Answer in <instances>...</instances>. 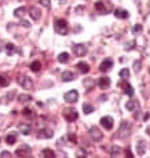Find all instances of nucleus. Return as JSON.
Wrapping results in <instances>:
<instances>
[{
	"label": "nucleus",
	"instance_id": "obj_7",
	"mask_svg": "<svg viewBox=\"0 0 150 158\" xmlns=\"http://www.w3.org/2000/svg\"><path fill=\"white\" fill-rule=\"evenodd\" d=\"M101 125L105 127L106 130H111L113 126H114V119H113L111 117H109V115L102 117L101 118Z\"/></svg>",
	"mask_w": 150,
	"mask_h": 158
},
{
	"label": "nucleus",
	"instance_id": "obj_30",
	"mask_svg": "<svg viewBox=\"0 0 150 158\" xmlns=\"http://www.w3.org/2000/svg\"><path fill=\"white\" fill-rule=\"evenodd\" d=\"M121 155V149L118 146H113L111 149V158H119Z\"/></svg>",
	"mask_w": 150,
	"mask_h": 158
},
{
	"label": "nucleus",
	"instance_id": "obj_1",
	"mask_svg": "<svg viewBox=\"0 0 150 158\" xmlns=\"http://www.w3.org/2000/svg\"><path fill=\"white\" fill-rule=\"evenodd\" d=\"M54 28H55V32L59 35H67L68 34V26H67V21L64 19H58L54 24Z\"/></svg>",
	"mask_w": 150,
	"mask_h": 158
},
{
	"label": "nucleus",
	"instance_id": "obj_8",
	"mask_svg": "<svg viewBox=\"0 0 150 158\" xmlns=\"http://www.w3.org/2000/svg\"><path fill=\"white\" fill-rule=\"evenodd\" d=\"M113 66H114V62H113V59L107 58V59H105L101 63V66H99V70H101L102 72H107L109 70H111V68H113Z\"/></svg>",
	"mask_w": 150,
	"mask_h": 158
},
{
	"label": "nucleus",
	"instance_id": "obj_35",
	"mask_svg": "<svg viewBox=\"0 0 150 158\" xmlns=\"http://www.w3.org/2000/svg\"><path fill=\"white\" fill-rule=\"evenodd\" d=\"M86 155H87V153H86V150L84 149H79L77 153V158H86Z\"/></svg>",
	"mask_w": 150,
	"mask_h": 158
},
{
	"label": "nucleus",
	"instance_id": "obj_4",
	"mask_svg": "<svg viewBox=\"0 0 150 158\" xmlns=\"http://www.w3.org/2000/svg\"><path fill=\"white\" fill-rule=\"evenodd\" d=\"M79 98V94H78L77 90H70V91H67L64 94V101L67 103H75Z\"/></svg>",
	"mask_w": 150,
	"mask_h": 158
},
{
	"label": "nucleus",
	"instance_id": "obj_10",
	"mask_svg": "<svg viewBox=\"0 0 150 158\" xmlns=\"http://www.w3.org/2000/svg\"><path fill=\"white\" fill-rule=\"evenodd\" d=\"M90 137L93 138V141H101L103 138V134L97 126H93L90 129Z\"/></svg>",
	"mask_w": 150,
	"mask_h": 158
},
{
	"label": "nucleus",
	"instance_id": "obj_5",
	"mask_svg": "<svg viewBox=\"0 0 150 158\" xmlns=\"http://www.w3.org/2000/svg\"><path fill=\"white\" fill-rule=\"evenodd\" d=\"M73 51H74V54H75L77 56H83V55L87 54V47H86V44L78 43V44H74Z\"/></svg>",
	"mask_w": 150,
	"mask_h": 158
},
{
	"label": "nucleus",
	"instance_id": "obj_27",
	"mask_svg": "<svg viewBox=\"0 0 150 158\" xmlns=\"http://www.w3.org/2000/svg\"><path fill=\"white\" fill-rule=\"evenodd\" d=\"M42 154H43V158H55V153L51 149H44L42 151Z\"/></svg>",
	"mask_w": 150,
	"mask_h": 158
},
{
	"label": "nucleus",
	"instance_id": "obj_36",
	"mask_svg": "<svg viewBox=\"0 0 150 158\" xmlns=\"http://www.w3.org/2000/svg\"><path fill=\"white\" fill-rule=\"evenodd\" d=\"M39 3L42 4V6H44L46 8H50V6H51V0H39Z\"/></svg>",
	"mask_w": 150,
	"mask_h": 158
},
{
	"label": "nucleus",
	"instance_id": "obj_34",
	"mask_svg": "<svg viewBox=\"0 0 150 158\" xmlns=\"http://www.w3.org/2000/svg\"><path fill=\"white\" fill-rule=\"evenodd\" d=\"M133 34H134V35H138V34H141V32H142V26L141 24H135L134 26V27H133Z\"/></svg>",
	"mask_w": 150,
	"mask_h": 158
},
{
	"label": "nucleus",
	"instance_id": "obj_6",
	"mask_svg": "<svg viewBox=\"0 0 150 158\" xmlns=\"http://www.w3.org/2000/svg\"><path fill=\"white\" fill-rule=\"evenodd\" d=\"M19 83L21 84V87L24 88V90H31V88L34 87V82H32V79L26 77V75L19 78Z\"/></svg>",
	"mask_w": 150,
	"mask_h": 158
},
{
	"label": "nucleus",
	"instance_id": "obj_19",
	"mask_svg": "<svg viewBox=\"0 0 150 158\" xmlns=\"http://www.w3.org/2000/svg\"><path fill=\"white\" fill-rule=\"evenodd\" d=\"M94 7H95V10H97L99 14H107V12H109V8H106V6L102 3V1H97Z\"/></svg>",
	"mask_w": 150,
	"mask_h": 158
},
{
	"label": "nucleus",
	"instance_id": "obj_31",
	"mask_svg": "<svg viewBox=\"0 0 150 158\" xmlns=\"http://www.w3.org/2000/svg\"><path fill=\"white\" fill-rule=\"evenodd\" d=\"M6 50H7V55H12V54L16 51V47H15V44H12V43H7Z\"/></svg>",
	"mask_w": 150,
	"mask_h": 158
},
{
	"label": "nucleus",
	"instance_id": "obj_23",
	"mask_svg": "<svg viewBox=\"0 0 150 158\" xmlns=\"http://www.w3.org/2000/svg\"><path fill=\"white\" fill-rule=\"evenodd\" d=\"M40 68H42V63H40L39 60H34V62L30 64V70L34 71V72H38V71H40Z\"/></svg>",
	"mask_w": 150,
	"mask_h": 158
},
{
	"label": "nucleus",
	"instance_id": "obj_32",
	"mask_svg": "<svg viewBox=\"0 0 150 158\" xmlns=\"http://www.w3.org/2000/svg\"><path fill=\"white\" fill-rule=\"evenodd\" d=\"M10 84V79L7 77H4V75L0 74V87H6Z\"/></svg>",
	"mask_w": 150,
	"mask_h": 158
},
{
	"label": "nucleus",
	"instance_id": "obj_41",
	"mask_svg": "<svg viewBox=\"0 0 150 158\" xmlns=\"http://www.w3.org/2000/svg\"><path fill=\"white\" fill-rule=\"evenodd\" d=\"M0 157L1 158H10V153H8V151H3V153L0 154Z\"/></svg>",
	"mask_w": 150,
	"mask_h": 158
},
{
	"label": "nucleus",
	"instance_id": "obj_14",
	"mask_svg": "<svg viewBox=\"0 0 150 158\" xmlns=\"http://www.w3.org/2000/svg\"><path fill=\"white\" fill-rule=\"evenodd\" d=\"M98 84H99V87L106 90L107 87H110V84H111V81H110V78L107 77H102L99 78V81H98Z\"/></svg>",
	"mask_w": 150,
	"mask_h": 158
},
{
	"label": "nucleus",
	"instance_id": "obj_37",
	"mask_svg": "<svg viewBox=\"0 0 150 158\" xmlns=\"http://www.w3.org/2000/svg\"><path fill=\"white\" fill-rule=\"evenodd\" d=\"M21 114H23V115H27V117H31L32 114H34V112H32V110H31V109H28V107H26V109L23 110V111H21Z\"/></svg>",
	"mask_w": 150,
	"mask_h": 158
},
{
	"label": "nucleus",
	"instance_id": "obj_21",
	"mask_svg": "<svg viewBox=\"0 0 150 158\" xmlns=\"http://www.w3.org/2000/svg\"><path fill=\"white\" fill-rule=\"evenodd\" d=\"M62 79H63V82H71L75 79V75L71 71H64L62 74Z\"/></svg>",
	"mask_w": 150,
	"mask_h": 158
},
{
	"label": "nucleus",
	"instance_id": "obj_2",
	"mask_svg": "<svg viewBox=\"0 0 150 158\" xmlns=\"http://www.w3.org/2000/svg\"><path fill=\"white\" fill-rule=\"evenodd\" d=\"M130 130H131V126H130L129 122H121L119 129H118V131H117V137L121 138V139H122V138H126L130 134Z\"/></svg>",
	"mask_w": 150,
	"mask_h": 158
},
{
	"label": "nucleus",
	"instance_id": "obj_12",
	"mask_svg": "<svg viewBox=\"0 0 150 158\" xmlns=\"http://www.w3.org/2000/svg\"><path fill=\"white\" fill-rule=\"evenodd\" d=\"M118 86H119V87H122L123 90H125V94H126V95H129V97H133V95H134V90H133V87L130 86V84L126 83L125 81L119 82Z\"/></svg>",
	"mask_w": 150,
	"mask_h": 158
},
{
	"label": "nucleus",
	"instance_id": "obj_46",
	"mask_svg": "<svg viewBox=\"0 0 150 158\" xmlns=\"http://www.w3.org/2000/svg\"><path fill=\"white\" fill-rule=\"evenodd\" d=\"M19 1H24V0H19Z\"/></svg>",
	"mask_w": 150,
	"mask_h": 158
},
{
	"label": "nucleus",
	"instance_id": "obj_3",
	"mask_svg": "<svg viewBox=\"0 0 150 158\" xmlns=\"http://www.w3.org/2000/svg\"><path fill=\"white\" fill-rule=\"evenodd\" d=\"M63 117L67 122H74L75 119H78V111L73 107H68V109L63 110Z\"/></svg>",
	"mask_w": 150,
	"mask_h": 158
},
{
	"label": "nucleus",
	"instance_id": "obj_17",
	"mask_svg": "<svg viewBox=\"0 0 150 158\" xmlns=\"http://www.w3.org/2000/svg\"><path fill=\"white\" fill-rule=\"evenodd\" d=\"M145 151H146V144H145V141H138L137 142V153L140 155H143L145 154Z\"/></svg>",
	"mask_w": 150,
	"mask_h": 158
},
{
	"label": "nucleus",
	"instance_id": "obj_28",
	"mask_svg": "<svg viewBox=\"0 0 150 158\" xmlns=\"http://www.w3.org/2000/svg\"><path fill=\"white\" fill-rule=\"evenodd\" d=\"M31 101H32V97H31V95H28V94H21V95H19V102L26 103V102H31Z\"/></svg>",
	"mask_w": 150,
	"mask_h": 158
},
{
	"label": "nucleus",
	"instance_id": "obj_38",
	"mask_svg": "<svg viewBox=\"0 0 150 158\" xmlns=\"http://www.w3.org/2000/svg\"><path fill=\"white\" fill-rule=\"evenodd\" d=\"M134 68H135V72H138V71L141 70V62H138V60H137L135 63H134Z\"/></svg>",
	"mask_w": 150,
	"mask_h": 158
},
{
	"label": "nucleus",
	"instance_id": "obj_24",
	"mask_svg": "<svg viewBox=\"0 0 150 158\" xmlns=\"http://www.w3.org/2000/svg\"><path fill=\"white\" fill-rule=\"evenodd\" d=\"M94 84H95V81L93 78H88V79H84L83 81V86L87 88V90H91V88L94 87Z\"/></svg>",
	"mask_w": 150,
	"mask_h": 158
},
{
	"label": "nucleus",
	"instance_id": "obj_45",
	"mask_svg": "<svg viewBox=\"0 0 150 158\" xmlns=\"http://www.w3.org/2000/svg\"><path fill=\"white\" fill-rule=\"evenodd\" d=\"M146 131H147V134H149V135H150V126L146 129Z\"/></svg>",
	"mask_w": 150,
	"mask_h": 158
},
{
	"label": "nucleus",
	"instance_id": "obj_16",
	"mask_svg": "<svg viewBox=\"0 0 150 158\" xmlns=\"http://www.w3.org/2000/svg\"><path fill=\"white\" fill-rule=\"evenodd\" d=\"M114 15H115V18H118V19H127L129 18V12H127L126 10H121V8L115 10Z\"/></svg>",
	"mask_w": 150,
	"mask_h": 158
},
{
	"label": "nucleus",
	"instance_id": "obj_33",
	"mask_svg": "<svg viewBox=\"0 0 150 158\" xmlns=\"http://www.w3.org/2000/svg\"><path fill=\"white\" fill-rule=\"evenodd\" d=\"M119 77L122 78V79H126V78L130 77V71L129 68H122V70L119 71Z\"/></svg>",
	"mask_w": 150,
	"mask_h": 158
},
{
	"label": "nucleus",
	"instance_id": "obj_40",
	"mask_svg": "<svg viewBox=\"0 0 150 158\" xmlns=\"http://www.w3.org/2000/svg\"><path fill=\"white\" fill-rule=\"evenodd\" d=\"M20 26H23V27L28 28V27H30V23H28L27 20H21V21H20Z\"/></svg>",
	"mask_w": 150,
	"mask_h": 158
},
{
	"label": "nucleus",
	"instance_id": "obj_18",
	"mask_svg": "<svg viewBox=\"0 0 150 158\" xmlns=\"http://www.w3.org/2000/svg\"><path fill=\"white\" fill-rule=\"evenodd\" d=\"M16 138H18V134L15 133V131H11L10 134H7V137H6V142H7V145H14L16 142Z\"/></svg>",
	"mask_w": 150,
	"mask_h": 158
},
{
	"label": "nucleus",
	"instance_id": "obj_13",
	"mask_svg": "<svg viewBox=\"0 0 150 158\" xmlns=\"http://www.w3.org/2000/svg\"><path fill=\"white\" fill-rule=\"evenodd\" d=\"M32 130V126L30 123H20L19 125V131H20L23 135H28V134L31 133Z\"/></svg>",
	"mask_w": 150,
	"mask_h": 158
},
{
	"label": "nucleus",
	"instance_id": "obj_11",
	"mask_svg": "<svg viewBox=\"0 0 150 158\" xmlns=\"http://www.w3.org/2000/svg\"><path fill=\"white\" fill-rule=\"evenodd\" d=\"M15 153H16V155H19V157H26V155H28L30 153H31V148H30L28 145L23 144Z\"/></svg>",
	"mask_w": 150,
	"mask_h": 158
},
{
	"label": "nucleus",
	"instance_id": "obj_15",
	"mask_svg": "<svg viewBox=\"0 0 150 158\" xmlns=\"http://www.w3.org/2000/svg\"><path fill=\"white\" fill-rule=\"evenodd\" d=\"M40 15H42V12H40L39 8H36V7L30 8V16H31L32 20H39V19H40Z\"/></svg>",
	"mask_w": 150,
	"mask_h": 158
},
{
	"label": "nucleus",
	"instance_id": "obj_9",
	"mask_svg": "<svg viewBox=\"0 0 150 158\" xmlns=\"http://www.w3.org/2000/svg\"><path fill=\"white\" fill-rule=\"evenodd\" d=\"M54 137V131L51 130V129H40V130L38 131V138H40V139H50V138Z\"/></svg>",
	"mask_w": 150,
	"mask_h": 158
},
{
	"label": "nucleus",
	"instance_id": "obj_44",
	"mask_svg": "<svg viewBox=\"0 0 150 158\" xmlns=\"http://www.w3.org/2000/svg\"><path fill=\"white\" fill-rule=\"evenodd\" d=\"M133 44H134V43H130V44H126V46H125V50H131V47H130V46H133Z\"/></svg>",
	"mask_w": 150,
	"mask_h": 158
},
{
	"label": "nucleus",
	"instance_id": "obj_22",
	"mask_svg": "<svg viewBox=\"0 0 150 158\" xmlns=\"http://www.w3.org/2000/svg\"><path fill=\"white\" fill-rule=\"evenodd\" d=\"M140 107V103L137 102V101H129V102L126 103V109L129 110V111H134Z\"/></svg>",
	"mask_w": 150,
	"mask_h": 158
},
{
	"label": "nucleus",
	"instance_id": "obj_20",
	"mask_svg": "<svg viewBox=\"0 0 150 158\" xmlns=\"http://www.w3.org/2000/svg\"><path fill=\"white\" fill-rule=\"evenodd\" d=\"M77 68H79V71L82 74H86V72L90 71V66H88L86 62H79V63L77 64Z\"/></svg>",
	"mask_w": 150,
	"mask_h": 158
},
{
	"label": "nucleus",
	"instance_id": "obj_29",
	"mask_svg": "<svg viewBox=\"0 0 150 158\" xmlns=\"http://www.w3.org/2000/svg\"><path fill=\"white\" fill-rule=\"evenodd\" d=\"M94 111V106L90 105V103H84L83 105V112L84 114H91Z\"/></svg>",
	"mask_w": 150,
	"mask_h": 158
},
{
	"label": "nucleus",
	"instance_id": "obj_42",
	"mask_svg": "<svg viewBox=\"0 0 150 158\" xmlns=\"http://www.w3.org/2000/svg\"><path fill=\"white\" fill-rule=\"evenodd\" d=\"M126 158H134L133 157V154H131V151H130V149L126 150Z\"/></svg>",
	"mask_w": 150,
	"mask_h": 158
},
{
	"label": "nucleus",
	"instance_id": "obj_47",
	"mask_svg": "<svg viewBox=\"0 0 150 158\" xmlns=\"http://www.w3.org/2000/svg\"><path fill=\"white\" fill-rule=\"evenodd\" d=\"M0 51H1V46H0Z\"/></svg>",
	"mask_w": 150,
	"mask_h": 158
},
{
	"label": "nucleus",
	"instance_id": "obj_26",
	"mask_svg": "<svg viewBox=\"0 0 150 158\" xmlns=\"http://www.w3.org/2000/svg\"><path fill=\"white\" fill-rule=\"evenodd\" d=\"M14 15L16 16V18H23V16L26 15V8H24V7L16 8V10L14 11Z\"/></svg>",
	"mask_w": 150,
	"mask_h": 158
},
{
	"label": "nucleus",
	"instance_id": "obj_39",
	"mask_svg": "<svg viewBox=\"0 0 150 158\" xmlns=\"http://www.w3.org/2000/svg\"><path fill=\"white\" fill-rule=\"evenodd\" d=\"M67 137H68V139L71 141V142H77V137H75V135H74V134H68V135H67Z\"/></svg>",
	"mask_w": 150,
	"mask_h": 158
},
{
	"label": "nucleus",
	"instance_id": "obj_25",
	"mask_svg": "<svg viewBox=\"0 0 150 158\" xmlns=\"http://www.w3.org/2000/svg\"><path fill=\"white\" fill-rule=\"evenodd\" d=\"M68 59H70L68 52H62V54H59V56H58V60H59L60 63H67Z\"/></svg>",
	"mask_w": 150,
	"mask_h": 158
},
{
	"label": "nucleus",
	"instance_id": "obj_43",
	"mask_svg": "<svg viewBox=\"0 0 150 158\" xmlns=\"http://www.w3.org/2000/svg\"><path fill=\"white\" fill-rule=\"evenodd\" d=\"M14 95H15V90H12V91L8 92V95H7L8 99H12V98H14Z\"/></svg>",
	"mask_w": 150,
	"mask_h": 158
}]
</instances>
